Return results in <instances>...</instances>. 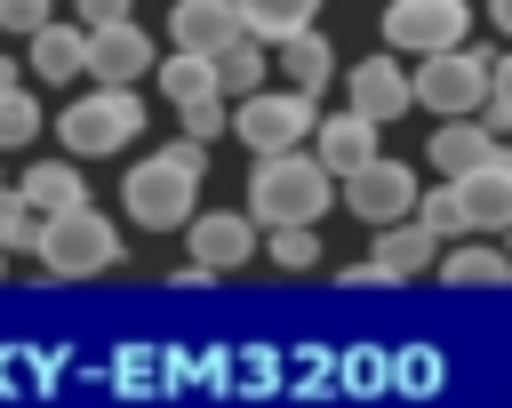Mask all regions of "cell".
<instances>
[{
  "mask_svg": "<svg viewBox=\"0 0 512 408\" xmlns=\"http://www.w3.org/2000/svg\"><path fill=\"white\" fill-rule=\"evenodd\" d=\"M200 176H208V144H192V136L144 152L136 168H120V208H128V224L176 232V224L200 208Z\"/></svg>",
  "mask_w": 512,
  "mask_h": 408,
  "instance_id": "6da1fadb",
  "label": "cell"
},
{
  "mask_svg": "<svg viewBox=\"0 0 512 408\" xmlns=\"http://www.w3.org/2000/svg\"><path fill=\"white\" fill-rule=\"evenodd\" d=\"M328 200H336V176H328L304 144L256 152V168H248V216H256L264 232H272V224H320Z\"/></svg>",
  "mask_w": 512,
  "mask_h": 408,
  "instance_id": "7a4b0ae2",
  "label": "cell"
},
{
  "mask_svg": "<svg viewBox=\"0 0 512 408\" xmlns=\"http://www.w3.org/2000/svg\"><path fill=\"white\" fill-rule=\"evenodd\" d=\"M120 224L112 216H96L88 200L80 208H64V216H40V240H32V256L56 272V280H96V272H112L120 264Z\"/></svg>",
  "mask_w": 512,
  "mask_h": 408,
  "instance_id": "3957f363",
  "label": "cell"
},
{
  "mask_svg": "<svg viewBox=\"0 0 512 408\" xmlns=\"http://www.w3.org/2000/svg\"><path fill=\"white\" fill-rule=\"evenodd\" d=\"M56 136H64V152L72 160H104V152H128L136 136H144V104H136V88H88V96H72L64 112H56Z\"/></svg>",
  "mask_w": 512,
  "mask_h": 408,
  "instance_id": "277c9868",
  "label": "cell"
},
{
  "mask_svg": "<svg viewBox=\"0 0 512 408\" xmlns=\"http://www.w3.org/2000/svg\"><path fill=\"white\" fill-rule=\"evenodd\" d=\"M312 120H320V104H312L304 88H248V96H232V112H224V128L248 144V160H256V152H288V144H304Z\"/></svg>",
  "mask_w": 512,
  "mask_h": 408,
  "instance_id": "5b68a950",
  "label": "cell"
},
{
  "mask_svg": "<svg viewBox=\"0 0 512 408\" xmlns=\"http://www.w3.org/2000/svg\"><path fill=\"white\" fill-rule=\"evenodd\" d=\"M480 96H488V48H432V56H416V72H408V104H424V112H480Z\"/></svg>",
  "mask_w": 512,
  "mask_h": 408,
  "instance_id": "8992f818",
  "label": "cell"
},
{
  "mask_svg": "<svg viewBox=\"0 0 512 408\" xmlns=\"http://www.w3.org/2000/svg\"><path fill=\"white\" fill-rule=\"evenodd\" d=\"M456 40H472L464 0H392L384 8V48L392 56H432V48H456Z\"/></svg>",
  "mask_w": 512,
  "mask_h": 408,
  "instance_id": "52a82bcc",
  "label": "cell"
},
{
  "mask_svg": "<svg viewBox=\"0 0 512 408\" xmlns=\"http://www.w3.org/2000/svg\"><path fill=\"white\" fill-rule=\"evenodd\" d=\"M448 192H456V208H464L472 232H504V224H512V144L496 136L472 168L448 176Z\"/></svg>",
  "mask_w": 512,
  "mask_h": 408,
  "instance_id": "ba28073f",
  "label": "cell"
},
{
  "mask_svg": "<svg viewBox=\"0 0 512 408\" xmlns=\"http://www.w3.org/2000/svg\"><path fill=\"white\" fill-rule=\"evenodd\" d=\"M144 72H152V40L136 32V16H120V24H88V32H80V80L136 88Z\"/></svg>",
  "mask_w": 512,
  "mask_h": 408,
  "instance_id": "9c48e42d",
  "label": "cell"
},
{
  "mask_svg": "<svg viewBox=\"0 0 512 408\" xmlns=\"http://www.w3.org/2000/svg\"><path fill=\"white\" fill-rule=\"evenodd\" d=\"M408 200H416V168L408 160H360L352 176H344V208L360 216V224H392V216H408Z\"/></svg>",
  "mask_w": 512,
  "mask_h": 408,
  "instance_id": "30bf717a",
  "label": "cell"
},
{
  "mask_svg": "<svg viewBox=\"0 0 512 408\" xmlns=\"http://www.w3.org/2000/svg\"><path fill=\"white\" fill-rule=\"evenodd\" d=\"M184 224H192L184 240H192V264L200 272H240L256 256V216L248 208H192Z\"/></svg>",
  "mask_w": 512,
  "mask_h": 408,
  "instance_id": "8fae6325",
  "label": "cell"
},
{
  "mask_svg": "<svg viewBox=\"0 0 512 408\" xmlns=\"http://www.w3.org/2000/svg\"><path fill=\"white\" fill-rule=\"evenodd\" d=\"M344 96H352V112H368L376 128H384V120H400V112H416V104H408V72H400V56H392V48L360 56V64L344 72Z\"/></svg>",
  "mask_w": 512,
  "mask_h": 408,
  "instance_id": "7c38bea8",
  "label": "cell"
},
{
  "mask_svg": "<svg viewBox=\"0 0 512 408\" xmlns=\"http://www.w3.org/2000/svg\"><path fill=\"white\" fill-rule=\"evenodd\" d=\"M304 152H312V160H320L328 176H352V168H360V160H376L384 144H376V120L344 104V112H328V120H312V136H304Z\"/></svg>",
  "mask_w": 512,
  "mask_h": 408,
  "instance_id": "4fadbf2b",
  "label": "cell"
},
{
  "mask_svg": "<svg viewBox=\"0 0 512 408\" xmlns=\"http://www.w3.org/2000/svg\"><path fill=\"white\" fill-rule=\"evenodd\" d=\"M248 24H240V8L232 0H176L168 8V40L184 48V56H216L224 40H240Z\"/></svg>",
  "mask_w": 512,
  "mask_h": 408,
  "instance_id": "5bb4252c",
  "label": "cell"
},
{
  "mask_svg": "<svg viewBox=\"0 0 512 408\" xmlns=\"http://www.w3.org/2000/svg\"><path fill=\"white\" fill-rule=\"evenodd\" d=\"M368 232H376L368 256H376L384 280H416V272H432V256H440V240H432L416 216H392V224H368Z\"/></svg>",
  "mask_w": 512,
  "mask_h": 408,
  "instance_id": "9a60e30c",
  "label": "cell"
},
{
  "mask_svg": "<svg viewBox=\"0 0 512 408\" xmlns=\"http://www.w3.org/2000/svg\"><path fill=\"white\" fill-rule=\"evenodd\" d=\"M488 144H496V128H488L480 112H448V120L432 128V144H424V160H432L440 176H456V168H472V160H480Z\"/></svg>",
  "mask_w": 512,
  "mask_h": 408,
  "instance_id": "2e32d148",
  "label": "cell"
},
{
  "mask_svg": "<svg viewBox=\"0 0 512 408\" xmlns=\"http://www.w3.org/2000/svg\"><path fill=\"white\" fill-rule=\"evenodd\" d=\"M280 64H288V88H304V96H320V88L336 80V48L320 40V24L280 32Z\"/></svg>",
  "mask_w": 512,
  "mask_h": 408,
  "instance_id": "e0dca14e",
  "label": "cell"
},
{
  "mask_svg": "<svg viewBox=\"0 0 512 408\" xmlns=\"http://www.w3.org/2000/svg\"><path fill=\"white\" fill-rule=\"evenodd\" d=\"M16 200H24L32 216H64V208H80V200H88V176H80V168H64V160H40V168H24Z\"/></svg>",
  "mask_w": 512,
  "mask_h": 408,
  "instance_id": "ac0fdd59",
  "label": "cell"
},
{
  "mask_svg": "<svg viewBox=\"0 0 512 408\" xmlns=\"http://www.w3.org/2000/svg\"><path fill=\"white\" fill-rule=\"evenodd\" d=\"M448 288H512V256L488 248V240H456L448 256H432Z\"/></svg>",
  "mask_w": 512,
  "mask_h": 408,
  "instance_id": "d6986e66",
  "label": "cell"
},
{
  "mask_svg": "<svg viewBox=\"0 0 512 408\" xmlns=\"http://www.w3.org/2000/svg\"><path fill=\"white\" fill-rule=\"evenodd\" d=\"M24 40H32V72H40V80H56V88H64V80H80V24L40 16Z\"/></svg>",
  "mask_w": 512,
  "mask_h": 408,
  "instance_id": "ffe728a7",
  "label": "cell"
},
{
  "mask_svg": "<svg viewBox=\"0 0 512 408\" xmlns=\"http://www.w3.org/2000/svg\"><path fill=\"white\" fill-rule=\"evenodd\" d=\"M208 72H216V96H224V104H232V96H248V88H264V40H256V32L224 40V48L208 56Z\"/></svg>",
  "mask_w": 512,
  "mask_h": 408,
  "instance_id": "44dd1931",
  "label": "cell"
},
{
  "mask_svg": "<svg viewBox=\"0 0 512 408\" xmlns=\"http://www.w3.org/2000/svg\"><path fill=\"white\" fill-rule=\"evenodd\" d=\"M240 8V24L256 32V40H280V32H296V24H320V0H232Z\"/></svg>",
  "mask_w": 512,
  "mask_h": 408,
  "instance_id": "7402d4cb",
  "label": "cell"
},
{
  "mask_svg": "<svg viewBox=\"0 0 512 408\" xmlns=\"http://www.w3.org/2000/svg\"><path fill=\"white\" fill-rule=\"evenodd\" d=\"M408 216H416V224H424L432 240H456V232H472V224H464V208H456V192H448V176H440L432 192L416 184V200H408Z\"/></svg>",
  "mask_w": 512,
  "mask_h": 408,
  "instance_id": "603a6c76",
  "label": "cell"
},
{
  "mask_svg": "<svg viewBox=\"0 0 512 408\" xmlns=\"http://www.w3.org/2000/svg\"><path fill=\"white\" fill-rule=\"evenodd\" d=\"M40 128H48V112H40L24 88H0V152H24Z\"/></svg>",
  "mask_w": 512,
  "mask_h": 408,
  "instance_id": "cb8c5ba5",
  "label": "cell"
},
{
  "mask_svg": "<svg viewBox=\"0 0 512 408\" xmlns=\"http://www.w3.org/2000/svg\"><path fill=\"white\" fill-rule=\"evenodd\" d=\"M264 248H272L280 272H312V264H320V224H272Z\"/></svg>",
  "mask_w": 512,
  "mask_h": 408,
  "instance_id": "d4e9b609",
  "label": "cell"
},
{
  "mask_svg": "<svg viewBox=\"0 0 512 408\" xmlns=\"http://www.w3.org/2000/svg\"><path fill=\"white\" fill-rule=\"evenodd\" d=\"M32 240H40V216L0 184V248H8V256H32Z\"/></svg>",
  "mask_w": 512,
  "mask_h": 408,
  "instance_id": "484cf974",
  "label": "cell"
},
{
  "mask_svg": "<svg viewBox=\"0 0 512 408\" xmlns=\"http://www.w3.org/2000/svg\"><path fill=\"white\" fill-rule=\"evenodd\" d=\"M480 120L496 136H512V56H488V96H480Z\"/></svg>",
  "mask_w": 512,
  "mask_h": 408,
  "instance_id": "4316f807",
  "label": "cell"
},
{
  "mask_svg": "<svg viewBox=\"0 0 512 408\" xmlns=\"http://www.w3.org/2000/svg\"><path fill=\"white\" fill-rule=\"evenodd\" d=\"M224 112H232L224 96H200V104H176V120H184V136H192V144H208V136H224Z\"/></svg>",
  "mask_w": 512,
  "mask_h": 408,
  "instance_id": "83f0119b",
  "label": "cell"
},
{
  "mask_svg": "<svg viewBox=\"0 0 512 408\" xmlns=\"http://www.w3.org/2000/svg\"><path fill=\"white\" fill-rule=\"evenodd\" d=\"M48 8H56V0H0V32H32Z\"/></svg>",
  "mask_w": 512,
  "mask_h": 408,
  "instance_id": "f1b7e54d",
  "label": "cell"
},
{
  "mask_svg": "<svg viewBox=\"0 0 512 408\" xmlns=\"http://www.w3.org/2000/svg\"><path fill=\"white\" fill-rule=\"evenodd\" d=\"M72 8H80V32H88V24H120V16H136L128 0H72Z\"/></svg>",
  "mask_w": 512,
  "mask_h": 408,
  "instance_id": "f546056e",
  "label": "cell"
},
{
  "mask_svg": "<svg viewBox=\"0 0 512 408\" xmlns=\"http://www.w3.org/2000/svg\"><path fill=\"white\" fill-rule=\"evenodd\" d=\"M488 16H496V32L512 40V0H488Z\"/></svg>",
  "mask_w": 512,
  "mask_h": 408,
  "instance_id": "4dcf8cb0",
  "label": "cell"
},
{
  "mask_svg": "<svg viewBox=\"0 0 512 408\" xmlns=\"http://www.w3.org/2000/svg\"><path fill=\"white\" fill-rule=\"evenodd\" d=\"M0 88H16V64H8V56H0Z\"/></svg>",
  "mask_w": 512,
  "mask_h": 408,
  "instance_id": "1f68e13d",
  "label": "cell"
},
{
  "mask_svg": "<svg viewBox=\"0 0 512 408\" xmlns=\"http://www.w3.org/2000/svg\"><path fill=\"white\" fill-rule=\"evenodd\" d=\"M0 272H8V248H0Z\"/></svg>",
  "mask_w": 512,
  "mask_h": 408,
  "instance_id": "d6a6232c",
  "label": "cell"
},
{
  "mask_svg": "<svg viewBox=\"0 0 512 408\" xmlns=\"http://www.w3.org/2000/svg\"><path fill=\"white\" fill-rule=\"evenodd\" d=\"M504 240H512V224H504ZM504 256H512V248H504Z\"/></svg>",
  "mask_w": 512,
  "mask_h": 408,
  "instance_id": "836d02e7",
  "label": "cell"
}]
</instances>
